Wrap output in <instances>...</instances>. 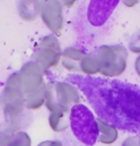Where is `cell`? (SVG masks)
<instances>
[{"label": "cell", "mask_w": 140, "mask_h": 146, "mask_svg": "<svg viewBox=\"0 0 140 146\" xmlns=\"http://www.w3.org/2000/svg\"><path fill=\"white\" fill-rule=\"evenodd\" d=\"M120 0H90L87 18L90 24L101 26L110 18Z\"/></svg>", "instance_id": "obj_8"}, {"label": "cell", "mask_w": 140, "mask_h": 146, "mask_svg": "<svg viewBox=\"0 0 140 146\" xmlns=\"http://www.w3.org/2000/svg\"><path fill=\"white\" fill-rule=\"evenodd\" d=\"M31 137L25 132H17L5 139L2 135V146H31Z\"/></svg>", "instance_id": "obj_14"}, {"label": "cell", "mask_w": 140, "mask_h": 146, "mask_svg": "<svg viewBox=\"0 0 140 146\" xmlns=\"http://www.w3.org/2000/svg\"><path fill=\"white\" fill-rule=\"evenodd\" d=\"M46 85L45 83L34 92L25 96L26 108L29 110H38L44 105L46 101Z\"/></svg>", "instance_id": "obj_13"}, {"label": "cell", "mask_w": 140, "mask_h": 146, "mask_svg": "<svg viewBox=\"0 0 140 146\" xmlns=\"http://www.w3.org/2000/svg\"><path fill=\"white\" fill-rule=\"evenodd\" d=\"M139 1L140 0H123V3H124V5H126L127 7L131 8V7H133L138 4Z\"/></svg>", "instance_id": "obj_19"}, {"label": "cell", "mask_w": 140, "mask_h": 146, "mask_svg": "<svg viewBox=\"0 0 140 146\" xmlns=\"http://www.w3.org/2000/svg\"><path fill=\"white\" fill-rule=\"evenodd\" d=\"M43 74L44 71L40 64L36 61H30L26 62L19 71L8 78L6 84L20 88L26 96L44 84Z\"/></svg>", "instance_id": "obj_4"}, {"label": "cell", "mask_w": 140, "mask_h": 146, "mask_svg": "<svg viewBox=\"0 0 140 146\" xmlns=\"http://www.w3.org/2000/svg\"><path fill=\"white\" fill-rule=\"evenodd\" d=\"M122 146H140V137H129L124 140Z\"/></svg>", "instance_id": "obj_17"}, {"label": "cell", "mask_w": 140, "mask_h": 146, "mask_svg": "<svg viewBox=\"0 0 140 146\" xmlns=\"http://www.w3.org/2000/svg\"><path fill=\"white\" fill-rule=\"evenodd\" d=\"M61 3H63L65 7H72L74 5L75 2L77 1V0H61Z\"/></svg>", "instance_id": "obj_20"}, {"label": "cell", "mask_w": 140, "mask_h": 146, "mask_svg": "<svg viewBox=\"0 0 140 146\" xmlns=\"http://www.w3.org/2000/svg\"><path fill=\"white\" fill-rule=\"evenodd\" d=\"M40 17L47 28L55 34H59L63 27V3L61 0H40Z\"/></svg>", "instance_id": "obj_6"}, {"label": "cell", "mask_w": 140, "mask_h": 146, "mask_svg": "<svg viewBox=\"0 0 140 146\" xmlns=\"http://www.w3.org/2000/svg\"><path fill=\"white\" fill-rule=\"evenodd\" d=\"M70 126L75 137L87 145H93L99 137L97 120L91 111L78 104L71 109Z\"/></svg>", "instance_id": "obj_1"}, {"label": "cell", "mask_w": 140, "mask_h": 146, "mask_svg": "<svg viewBox=\"0 0 140 146\" xmlns=\"http://www.w3.org/2000/svg\"><path fill=\"white\" fill-rule=\"evenodd\" d=\"M85 55L87 54L76 47L65 48L61 55L63 66L71 72H82L81 64Z\"/></svg>", "instance_id": "obj_9"}, {"label": "cell", "mask_w": 140, "mask_h": 146, "mask_svg": "<svg viewBox=\"0 0 140 146\" xmlns=\"http://www.w3.org/2000/svg\"><path fill=\"white\" fill-rule=\"evenodd\" d=\"M134 66H135L136 73L140 76V56L135 60V64H134Z\"/></svg>", "instance_id": "obj_21"}, {"label": "cell", "mask_w": 140, "mask_h": 146, "mask_svg": "<svg viewBox=\"0 0 140 146\" xmlns=\"http://www.w3.org/2000/svg\"><path fill=\"white\" fill-rule=\"evenodd\" d=\"M61 49L58 38L54 35H48L41 38L33 56V61L38 62L44 73L49 68L57 66L61 59Z\"/></svg>", "instance_id": "obj_5"}, {"label": "cell", "mask_w": 140, "mask_h": 146, "mask_svg": "<svg viewBox=\"0 0 140 146\" xmlns=\"http://www.w3.org/2000/svg\"><path fill=\"white\" fill-rule=\"evenodd\" d=\"M1 104L5 114L15 118L24 111L26 107L25 94L20 88L6 84L1 95Z\"/></svg>", "instance_id": "obj_7"}, {"label": "cell", "mask_w": 140, "mask_h": 146, "mask_svg": "<svg viewBox=\"0 0 140 146\" xmlns=\"http://www.w3.org/2000/svg\"><path fill=\"white\" fill-rule=\"evenodd\" d=\"M71 111H53L49 115V124L55 132H63L69 127Z\"/></svg>", "instance_id": "obj_11"}, {"label": "cell", "mask_w": 140, "mask_h": 146, "mask_svg": "<svg viewBox=\"0 0 140 146\" xmlns=\"http://www.w3.org/2000/svg\"><path fill=\"white\" fill-rule=\"evenodd\" d=\"M82 72L85 73V74H97L100 73V66H99V62L97 60L95 53H89L87 54L84 60L82 61Z\"/></svg>", "instance_id": "obj_15"}, {"label": "cell", "mask_w": 140, "mask_h": 146, "mask_svg": "<svg viewBox=\"0 0 140 146\" xmlns=\"http://www.w3.org/2000/svg\"><path fill=\"white\" fill-rule=\"evenodd\" d=\"M79 103V91L73 85L64 82H50L46 86L45 106L51 113L71 111Z\"/></svg>", "instance_id": "obj_2"}, {"label": "cell", "mask_w": 140, "mask_h": 146, "mask_svg": "<svg viewBox=\"0 0 140 146\" xmlns=\"http://www.w3.org/2000/svg\"><path fill=\"white\" fill-rule=\"evenodd\" d=\"M94 53L100 66V73L108 77L119 76L127 67L128 51L122 45H102Z\"/></svg>", "instance_id": "obj_3"}, {"label": "cell", "mask_w": 140, "mask_h": 146, "mask_svg": "<svg viewBox=\"0 0 140 146\" xmlns=\"http://www.w3.org/2000/svg\"><path fill=\"white\" fill-rule=\"evenodd\" d=\"M19 17L25 21H34L40 15V0H19L17 5Z\"/></svg>", "instance_id": "obj_10"}, {"label": "cell", "mask_w": 140, "mask_h": 146, "mask_svg": "<svg viewBox=\"0 0 140 146\" xmlns=\"http://www.w3.org/2000/svg\"><path fill=\"white\" fill-rule=\"evenodd\" d=\"M96 120H97L98 129H99L98 140L104 144H111L114 142L118 137V132L116 128L110 124L105 123L99 118H96Z\"/></svg>", "instance_id": "obj_12"}, {"label": "cell", "mask_w": 140, "mask_h": 146, "mask_svg": "<svg viewBox=\"0 0 140 146\" xmlns=\"http://www.w3.org/2000/svg\"><path fill=\"white\" fill-rule=\"evenodd\" d=\"M38 146H63V143L59 140H46L40 143Z\"/></svg>", "instance_id": "obj_18"}, {"label": "cell", "mask_w": 140, "mask_h": 146, "mask_svg": "<svg viewBox=\"0 0 140 146\" xmlns=\"http://www.w3.org/2000/svg\"><path fill=\"white\" fill-rule=\"evenodd\" d=\"M129 50L133 53H140V29L131 36L129 43Z\"/></svg>", "instance_id": "obj_16"}]
</instances>
